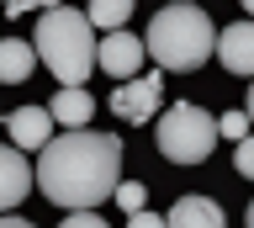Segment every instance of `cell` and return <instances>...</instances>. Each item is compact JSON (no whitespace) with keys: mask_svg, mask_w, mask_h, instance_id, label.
<instances>
[{"mask_svg":"<svg viewBox=\"0 0 254 228\" xmlns=\"http://www.w3.org/2000/svg\"><path fill=\"white\" fill-rule=\"evenodd\" d=\"M244 11H249V16H254V0H244Z\"/></svg>","mask_w":254,"mask_h":228,"instance_id":"22","label":"cell"},{"mask_svg":"<svg viewBox=\"0 0 254 228\" xmlns=\"http://www.w3.org/2000/svg\"><path fill=\"white\" fill-rule=\"evenodd\" d=\"M64 228H106V218H95V207H85V212H69Z\"/></svg>","mask_w":254,"mask_h":228,"instance_id":"17","label":"cell"},{"mask_svg":"<svg viewBox=\"0 0 254 228\" xmlns=\"http://www.w3.org/2000/svg\"><path fill=\"white\" fill-rule=\"evenodd\" d=\"M143 48L154 59L159 69H201L212 53H217V27L206 16L201 5H190V0H175L164 5L154 21H148V37H143Z\"/></svg>","mask_w":254,"mask_h":228,"instance_id":"2","label":"cell"},{"mask_svg":"<svg viewBox=\"0 0 254 228\" xmlns=\"http://www.w3.org/2000/svg\"><path fill=\"white\" fill-rule=\"evenodd\" d=\"M95 21L85 16V11H69V5H53V11H43L37 16V37H32V48H37V59H43L53 75H59L64 85H85L95 69Z\"/></svg>","mask_w":254,"mask_h":228,"instance_id":"3","label":"cell"},{"mask_svg":"<svg viewBox=\"0 0 254 228\" xmlns=\"http://www.w3.org/2000/svg\"><path fill=\"white\" fill-rule=\"evenodd\" d=\"M48 112H53V122H59V128H85V122L95 117V101H90V90H85V85H64L59 96H53V106H48Z\"/></svg>","mask_w":254,"mask_h":228,"instance_id":"11","label":"cell"},{"mask_svg":"<svg viewBox=\"0 0 254 228\" xmlns=\"http://www.w3.org/2000/svg\"><path fill=\"white\" fill-rule=\"evenodd\" d=\"M32 69H37V48L21 43V37H5V43H0V85L32 80Z\"/></svg>","mask_w":254,"mask_h":228,"instance_id":"12","label":"cell"},{"mask_svg":"<svg viewBox=\"0 0 254 228\" xmlns=\"http://www.w3.org/2000/svg\"><path fill=\"white\" fill-rule=\"evenodd\" d=\"M5 128H11L16 149H48L53 144V112L48 106H16V112H5Z\"/></svg>","mask_w":254,"mask_h":228,"instance_id":"8","label":"cell"},{"mask_svg":"<svg viewBox=\"0 0 254 228\" xmlns=\"http://www.w3.org/2000/svg\"><path fill=\"white\" fill-rule=\"evenodd\" d=\"M143 202H148V191H143L138 180H122V186H117V207L122 212H143Z\"/></svg>","mask_w":254,"mask_h":228,"instance_id":"14","label":"cell"},{"mask_svg":"<svg viewBox=\"0 0 254 228\" xmlns=\"http://www.w3.org/2000/svg\"><path fill=\"white\" fill-rule=\"evenodd\" d=\"M143 59H148V48H143V37H132V32H106L101 48H95V64L106 69V75H117V80H138Z\"/></svg>","mask_w":254,"mask_h":228,"instance_id":"6","label":"cell"},{"mask_svg":"<svg viewBox=\"0 0 254 228\" xmlns=\"http://www.w3.org/2000/svg\"><path fill=\"white\" fill-rule=\"evenodd\" d=\"M85 16L101 27V32H122V21L132 16V0H90V11Z\"/></svg>","mask_w":254,"mask_h":228,"instance_id":"13","label":"cell"},{"mask_svg":"<svg viewBox=\"0 0 254 228\" xmlns=\"http://www.w3.org/2000/svg\"><path fill=\"white\" fill-rule=\"evenodd\" d=\"M217 59H222V69H228V75H249V80H254V16H249V21H233V27H222Z\"/></svg>","mask_w":254,"mask_h":228,"instance_id":"9","label":"cell"},{"mask_svg":"<svg viewBox=\"0 0 254 228\" xmlns=\"http://www.w3.org/2000/svg\"><path fill=\"white\" fill-rule=\"evenodd\" d=\"M170 228H228V218H222V207L212 202V196H180L170 207V218H164Z\"/></svg>","mask_w":254,"mask_h":228,"instance_id":"10","label":"cell"},{"mask_svg":"<svg viewBox=\"0 0 254 228\" xmlns=\"http://www.w3.org/2000/svg\"><path fill=\"white\" fill-rule=\"evenodd\" d=\"M0 5H11V0H0Z\"/></svg>","mask_w":254,"mask_h":228,"instance_id":"23","label":"cell"},{"mask_svg":"<svg viewBox=\"0 0 254 228\" xmlns=\"http://www.w3.org/2000/svg\"><path fill=\"white\" fill-rule=\"evenodd\" d=\"M233 164H238V175H244V180H254V133H249V138H238Z\"/></svg>","mask_w":254,"mask_h":228,"instance_id":"16","label":"cell"},{"mask_svg":"<svg viewBox=\"0 0 254 228\" xmlns=\"http://www.w3.org/2000/svg\"><path fill=\"white\" fill-rule=\"evenodd\" d=\"M244 223H249V228H254V202H249V218H244Z\"/></svg>","mask_w":254,"mask_h":228,"instance_id":"21","label":"cell"},{"mask_svg":"<svg viewBox=\"0 0 254 228\" xmlns=\"http://www.w3.org/2000/svg\"><path fill=\"white\" fill-rule=\"evenodd\" d=\"M244 112H249V117H254V80H249V106H244Z\"/></svg>","mask_w":254,"mask_h":228,"instance_id":"20","label":"cell"},{"mask_svg":"<svg viewBox=\"0 0 254 228\" xmlns=\"http://www.w3.org/2000/svg\"><path fill=\"white\" fill-rule=\"evenodd\" d=\"M164 106V75H138V80H122L111 90V117L122 122H148Z\"/></svg>","mask_w":254,"mask_h":228,"instance_id":"5","label":"cell"},{"mask_svg":"<svg viewBox=\"0 0 254 228\" xmlns=\"http://www.w3.org/2000/svg\"><path fill=\"white\" fill-rule=\"evenodd\" d=\"M249 122H254L249 112H222L217 133H222V138H249Z\"/></svg>","mask_w":254,"mask_h":228,"instance_id":"15","label":"cell"},{"mask_svg":"<svg viewBox=\"0 0 254 228\" xmlns=\"http://www.w3.org/2000/svg\"><path fill=\"white\" fill-rule=\"evenodd\" d=\"M217 144V117H206L196 101H175L159 117V154L170 164H201Z\"/></svg>","mask_w":254,"mask_h":228,"instance_id":"4","label":"cell"},{"mask_svg":"<svg viewBox=\"0 0 254 228\" xmlns=\"http://www.w3.org/2000/svg\"><path fill=\"white\" fill-rule=\"evenodd\" d=\"M127 228H170V223H164L159 212H148V207H143V212H132V218H127Z\"/></svg>","mask_w":254,"mask_h":228,"instance_id":"18","label":"cell"},{"mask_svg":"<svg viewBox=\"0 0 254 228\" xmlns=\"http://www.w3.org/2000/svg\"><path fill=\"white\" fill-rule=\"evenodd\" d=\"M0 228H37V223H27V218H16V212H0Z\"/></svg>","mask_w":254,"mask_h":228,"instance_id":"19","label":"cell"},{"mask_svg":"<svg viewBox=\"0 0 254 228\" xmlns=\"http://www.w3.org/2000/svg\"><path fill=\"white\" fill-rule=\"evenodd\" d=\"M32 180L37 170L16 154V144H0V212H16V202H27Z\"/></svg>","mask_w":254,"mask_h":228,"instance_id":"7","label":"cell"},{"mask_svg":"<svg viewBox=\"0 0 254 228\" xmlns=\"http://www.w3.org/2000/svg\"><path fill=\"white\" fill-rule=\"evenodd\" d=\"M37 186L48 202H59L69 212H85L95 202L117 196L122 186V138L117 133H85L69 128L48 149H37Z\"/></svg>","mask_w":254,"mask_h":228,"instance_id":"1","label":"cell"}]
</instances>
